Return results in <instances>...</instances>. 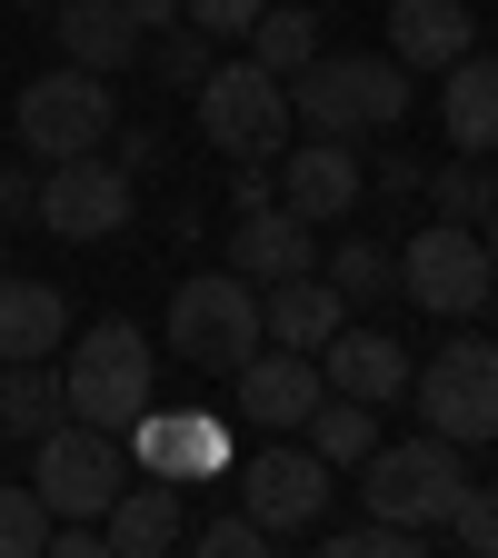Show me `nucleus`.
<instances>
[{"label": "nucleus", "mask_w": 498, "mask_h": 558, "mask_svg": "<svg viewBox=\"0 0 498 558\" xmlns=\"http://www.w3.org/2000/svg\"><path fill=\"white\" fill-rule=\"evenodd\" d=\"M150 369H160V349L139 339V319H90L60 349V409L90 418V429H130L150 409Z\"/></svg>", "instance_id": "obj_1"}, {"label": "nucleus", "mask_w": 498, "mask_h": 558, "mask_svg": "<svg viewBox=\"0 0 498 558\" xmlns=\"http://www.w3.org/2000/svg\"><path fill=\"white\" fill-rule=\"evenodd\" d=\"M399 110H409V70L379 50H319L309 70H290V120L309 140H360L389 130Z\"/></svg>", "instance_id": "obj_2"}, {"label": "nucleus", "mask_w": 498, "mask_h": 558, "mask_svg": "<svg viewBox=\"0 0 498 558\" xmlns=\"http://www.w3.org/2000/svg\"><path fill=\"white\" fill-rule=\"evenodd\" d=\"M360 499L369 519H399V529H449V509L469 499V449L439 439V429H418V439H379L360 459Z\"/></svg>", "instance_id": "obj_3"}, {"label": "nucleus", "mask_w": 498, "mask_h": 558, "mask_svg": "<svg viewBox=\"0 0 498 558\" xmlns=\"http://www.w3.org/2000/svg\"><path fill=\"white\" fill-rule=\"evenodd\" d=\"M199 130H209V150L220 160H279L300 140L290 120V81L259 60H209V81H199Z\"/></svg>", "instance_id": "obj_4"}, {"label": "nucleus", "mask_w": 498, "mask_h": 558, "mask_svg": "<svg viewBox=\"0 0 498 558\" xmlns=\"http://www.w3.org/2000/svg\"><path fill=\"white\" fill-rule=\"evenodd\" d=\"M170 360H190V369H209V379H230L250 349L269 339L259 329V290L240 269H199V279H180V300H170Z\"/></svg>", "instance_id": "obj_5"}, {"label": "nucleus", "mask_w": 498, "mask_h": 558, "mask_svg": "<svg viewBox=\"0 0 498 558\" xmlns=\"http://www.w3.org/2000/svg\"><path fill=\"white\" fill-rule=\"evenodd\" d=\"M31 488L50 519H100L120 488H130V449L120 429H90V418H50L31 439Z\"/></svg>", "instance_id": "obj_6"}, {"label": "nucleus", "mask_w": 498, "mask_h": 558, "mask_svg": "<svg viewBox=\"0 0 498 558\" xmlns=\"http://www.w3.org/2000/svg\"><path fill=\"white\" fill-rule=\"evenodd\" d=\"M399 290L429 310V319H478V310H488V290H498V259H488V240H478V230L429 220L418 240H399Z\"/></svg>", "instance_id": "obj_7"}, {"label": "nucleus", "mask_w": 498, "mask_h": 558, "mask_svg": "<svg viewBox=\"0 0 498 558\" xmlns=\"http://www.w3.org/2000/svg\"><path fill=\"white\" fill-rule=\"evenodd\" d=\"M409 399H418V418H429L439 439L488 449L498 439V349L488 339H449L429 369H409Z\"/></svg>", "instance_id": "obj_8"}, {"label": "nucleus", "mask_w": 498, "mask_h": 558, "mask_svg": "<svg viewBox=\"0 0 498 558\" xmlns=\"http://www.w3.org/2000/svg\"><path fill=\"white\" fill-rule=\"evenodd\" d=\"M130 209H139V190H130L120 160H100V150H81V160H40L31 220H40L50 240H120Z\"/></svg>", "instance_id": "obj_9"}, {"label": "nucleus", "mask_w": 498, "mask_h": 558, "mask_svg": "<svg viewBox=\"0 0 498 558\" xmlns=\"http://www.w3.org/2000/svg\"><path fill=\"white\" fill-rule=\"evenodd\" d=\"M21 150L31 160H81V150H100V140H110V81H100V70H40V81L21 90Z\"/></svg>", "instance_id": "obj_10"}, {"label": "nucleus", "mask_w": 498, "mask_h": 558, "mask_svg": "<svg viewBox=\"0 0 498 558\" xmlns=\"http://www.w3.org/2000/svg\"><path fill=\"white\" fill-rule=\"evenodd\" d=\"M240 509L290 548V538H319V509H329V459L319 449H259V459H240Z\"/></svg>", "instance_id": "obj_11"}, {"label": "nucleus", "mask_w": 498, "mask_h": 558, "mask_svg": "<svg viewBox=\"0 0 498 558\" xmlns=\"http://www.w3.org/2000/svg\"><path fill=\"white\" fill-rule=\"evenodd\" d=\"M230 389H240V418H259V429H300V418L329 399L319 360H309V349H279V339L250 349V360L230 369Z\"/></svg>", "instance_id": "obj_12"}, {"label": "nucleus", "mask_w": 498, "mask_h": 558, "mask_svg": "<svg viewBox=\"0 0 498 558\" xmlns=\"http://www.w3.org/2000/svg\"><path fill=\"white\" fill-rule=\"evenodd\" d=\"M279 199L319 230V220H349V209L369 199V170H360L349 140H309V130H300V150H279Z\"/></svg>", "instance_id": "obj_13"}, {"label": "nucleus", "mask_w": 498, "mask_h": 558, "mask_svg": "<svg viewBox=\"0 0 498 558\" xmlns=\"http://www.w3.org/2000/svg\"><path fill=\"white\" fill-rule=\"evenodd\" d=\"M319 379H329L339 399H369V409H389V399H409V349H399L389 329L339 319V329L319 339Z\"/></svg>", "instance_id": "obj_14"}, {"label": "nucleus", "mask_w": 498, "mask_h": 558, "mask_svg": "<svg viewBox=\"0 0 498 558\" xmlns=\"http://www.w3.org/2000/svg\"><path fill=\"white\" fill-rule=\"evenodd\" d=\"M120 449H139V469L150 478H209V469H230V439H220V418H180V409H139Z\"/></svg>", "instance_id": "obj_15"}, {"label": "nucleus", "mask_w": 498, "mask_h": 558, "mask_svg": "<svg viewBox=\"0 0 498 558\" xmlns=\"http://www.w3.org/2000/svg\"><path fill=\"white\" fill-rule=\"evenodd\" d=\"M220 269H240L250 290L319 269V250H309V220H300L290 199H269V209H240V230H230V259H220Z\"/></svg>", "instance_id": "obj_16"}, {"label": "nucleus", "mask_w": 498, "mask_h": 558, "mask_svg": "<svg viewBox=\"0 0 498 558\" xmlns=\"http://www.w3.org/2000/svg\"><path fill=\"white\" fill-rule=\"evenodd\" d=\"M478 50V11L469 0H389V60L399 70H449Z\"/></svg>", "instance_id": "obj_17"}, {"label": "nucleus", "mask_w": 498, "mask_h": 558, "mask_svg": "<svg viewBox=\"0 0 498 558\" xmlns=\"http://www.w3.org/2000/svg\"><path fill=\"white\" fill-rule=\"evenodd\" d=\"M439 120H449V150L459 160H498V50H469L439 70Z\"/></svg>", "instance_id": "obj_18"}, {"label": "nucleus", "mask_w": 498, "mask_h": 558, "mask_svg": "<svg viewBox=\"0 0 498 558\" xmlns=\"http://www.w3.org/2000/svg\"><path fill=\"white\" fill-rule=\"evenodd\" d=\"M100 538H110V558H160V548H180V478H150V469H139V488H120V499L100 509Z\"/></svg>", "instance_id": "obj_19"}, {"label": "nucleus", "mask_w": 498, "mask_h": 558, "mask_svg": "<svg viewBox=\"0 0 498 558\" xmlns=\"http://www.w3.org/2000/svg\"><path fill=\"white\" fill-rule=\"evenodd\" d=\"M50 31H60V60L70 70H100V81L139 50V21L120 11V0H50Z\"/></svg>", "instance_id": "obj_20"}, {"label": "nucleus", "mask_w": 498, "mask_h": 558, "mask_svg": "<svg viewBox=\"0 0 498 558\" xmlns=\"http://www.w3.org/2000/svg\"><path fill=\"white\" fill-rule=\"evenodd\" d=\"M349 319V300L329 290V279L319 269H300V279H269V290H259V329L279 339V349H309V360H319V339Z\"/></svg>", "instance_id": "obj_21"}, {"label": "nucleus", "mask_w": 498, "mask_h": 558, "mask_svg": "<svg viewBox=\"0 0 498 558\" xmlns=\"http://www.w3.org/2000/svg\"><path fill=\"white\" fill-rule=\"evenodd\" d=\"M60 329H70V300L50 279H11L0 269V369L11 360H60Z\"/></svg>", "instance_id": "obj_22"}, {"label": "nucleus", "mask_w": 498, "mask_h": 558, "mask_svg": "<svg viewBox=\"0 0 498 558\" xmlns=\"http://www.w3.org/2000/svg\"><path fill=\"white\" fill-rule=\"evenodd\" d=\"M250 60L259 70H309L319 60V11H300V0H259V21H250Z\"/></svg>", "instance_id": "obj_23"}, {"label": "nucleus", "mask_w": 498, "mask_h": 558, "mask_svg": "<svg viewBox=\"0 0 498 558\" xmlns=\"http://www.w3.org/2000/svg\"><path fill=\"white\" fill-rule=\"evenodd\" d=\"M300 429H309V449H319L329 469H360V459L379 449V409H369V399H339V389H329V399L300 418Z\"/></svg>", "instance_id": "obj_24"}, {"label": "nucleus", "mask_w": 498, "mask_h": 558, "mask_svg": "<svg viewBox=\"0 0 498 558\" xmlns=\"http://www.w3.org/2000/svg\"><path fill=\"white\" fill-rule=\"evenodd\" d=\"M60 418V379H50V360H11L0 369V439H40Z\"/></svg>", "instance_id": "obj_25"}, {"label": "nucleus", "mask_w": 498, "mask_h": 558, "mask_svg": "<svg viewBox=\"0 0 498 558\" xmlns=\"http://www.w3.org/2000/svg\"><path fill=\"white\" fill-rule=\"evenodd\" d=\"M329 290L349 300V310H379L389 290H399V250H379V240H349V250H329Z\"/></svg>", "instance_id": "obj_26"}, {"label": "nucleus", "mask_w": 498, "mask_h": 558, "mask_svg": "<svg viewBox=\"0 0 498 558\" xmlns=\"http://www.w3.org/2000/svg\"><path fill=\"white\" fill-rule=\"evenodd\" d=\"M418 190H429V209H439V220H459V230H478V220H488V199H498V180H488V170H459V160L429 170Z\"/></svg>", "instance_id": "obj_27"}, {"label": "nucleus", "mask_w": 498, "mask_h": 558, "mask_svg": "<svg viewBox=\"0 0 498 558\" xmlns=\"http://www.w3.org/2000/svg\"><path fill=\"white\" fill-rule=\"evenodd\" d=\"M329 558H429V529H399V519H360V529H329Z\"/></svg>", "instance_id": "obj_28"}, {"label": "nucleus", "mask_w": 498, "mask_h": 558, "mask_svg": "<svg viewBox=\"0 0 498 558\" xmlns=\"http://www.w3.org/2000/svg\"><path fill=\"white\" fill-rule=\"evenodd\" d=\"M50 548V509L40 488H0V558H40Z\"/></svg>", "instance_id": "obj_29"}, {"label": "nucleus", "mask_w": 498, "mask_h": 558, "mask_svg": "<svg viewBox=\"0 0 498 558\" xmlns=\"http://www.w3.org/2000/svg\"><path fill=\"white\" fill-rule=\"evenodd\" d=\"M209 60H220V40H209V31H190V21L160 31V81H170V90H199V81H209Z\"/></svg>", "instance_id": "obj_30"}, {"label": "nucleus", "mask_w": 498, "mask_h": 558, "mask_svg": "<svg viewBox=\"0 0 498 558\" xmlns=\"http://www.w3.org/2000/svg\"><path fill=\"white\" fill-rule=\"evenodd\" d=\"M269 548H279V538H269L250 509H220V519L199 529V558H269Z\"/></svg>", "instance_id": "obj_31"}, {"label": "nucleus", "mask_w": 498, "mask_h": 558, "mask_svg": "<svg viewBox=\"0 0 498 558\" xmlns=\"http://www.w3.org/2000/svg\"><path fill=\"white\" fill-rule=\"evenodd\" d=\"M449 538L478 548V558H498V488H469V499L449 509Z\"/></svg>", "instance_id": "obj_32"}, {"label": "nucleus", "mask_w": 498, "mask_h": 558, "mask_svg": "<svg viewBox=\"0 0 498 558\" xmlns=\"http://www.w3.org/2000/svg\"><path fill=\"white\" fill-rule=\"evenodd\" d=\"M180 21H190V31H209V40H250L259 0H180Z\"/></svg>", "instance_id": "obj_33"}, {"label": "nucleus", "mask_w": 498, "mask_h": 558, "mask_svg": "<svg viewBox=\"0 0 498 558\" xmlns=\"http://www.w3.org/2000/svg\"><path fill=\"white\" fill-rule=\"evenodd\" d=\"M279 199V160H240L230 170V209H269Z\"/></svg>", "instance_id": "obj_34"}, {"label": "nucleus", "mask_w": 498, "mask_h": 558, "mask_svg": "<svg viewBox=\"0 0 498 558\" xmlns=\"http://www.w3.org/2000/svg\"><path fill=\"white\" fill-rule=\"evenodd\" d=\"M418 180H429V160H409V150L379 160V199H418Z\"/></svg>", "instance_id": "obj_35"}, {"label": "nucleus", "mask_w": 498, "mask_h": 558, "mask_svg": "<svg viewBox=\"0 0 498 558\" xmlns=\"http://www.w3.org/2000/svg\"><path fill=\"white\" fill-rule=\"evenodd\" d=\"M31 199H40V180H31V170H0V230L31 220Z\"/></svg>", "instance_id": "obj_36"}, {"label": "nucleus", "mask_w": 498, "mask_h": 558, "mask_svg": "<svg viewBox=\"0 0 498 558\" xmlns=\"http://www.w3.org/2000/svg\"><path fill=\"white\" fill-rule=\"evenodd\" d=\"M120 11H130L139 31H170V21H180V0H120Z\"/></svg>", "instance_id": "obj_37"}, {"label": "nucleus", "mask_w": 498, "mask_h": 558, "mask_svg": "<svg viewBox=\"0 0 498 558\" xmlns=\"http://www.w3.org/2000/svg\"><path fill=\"white\" fill-rule=\"evenodd\" d=\"M478 240H488V259H498V199H488V220H478Z\"/></svg>", "instance_id": "obj_38"}, {"label": "nucleus", "mask_w": 498, "mask_h": 558, "mask_svg": "<svg viewBox=\"0 0 498 558\" xmlns=\"http://www.w3.org/2000/svg\"><path fill=\"white\" fill-rule=\"evenodd\" d=\"M0 269H11V250H0Z\"/></svg>", "instance_id": "obj_39"}, {"label": "nucleus", "mask_w": 498, "mask_h": 558, "mask_svg": "<svg viewBox=\"0 0 498 558\" xmlns=\"http://www.w3.org/2000/svg\"><path fill=\"white\" fill-rule=\"evenodd\" d=\"M31 11H50V0H31Z\"/></svg>", "instance_id": "obj_40"}, {"label": "nucleus", "mask_w": 498, "mask_h": 558, "mask_svg": "<svg viewBox=\"0 0 498 558\" xmlns=\"http://www.w3.org/2000/svg\"><path fill=\"white\" fill-rule=\"evenodd\" d=\"M488 449H498V439H488Z\"/></svg>", "instance_id": "obj_41"}]
</instances>
